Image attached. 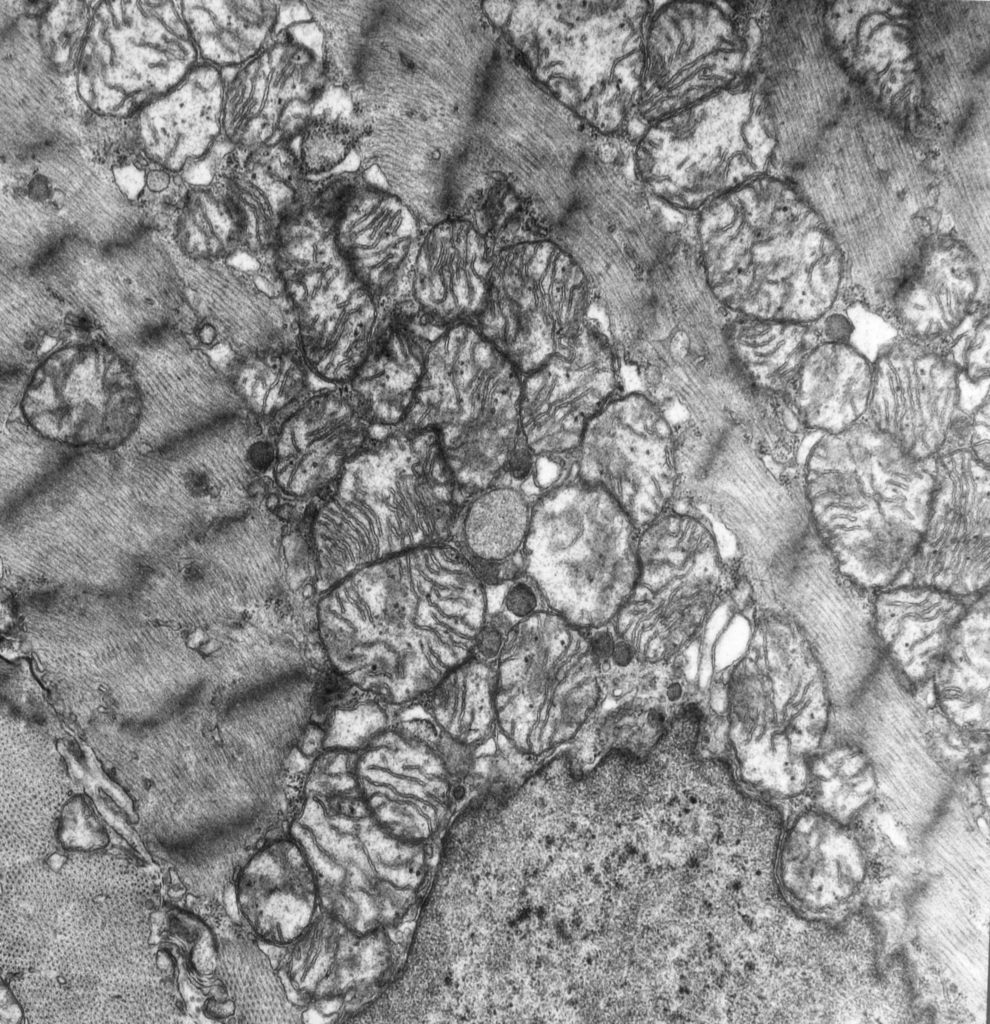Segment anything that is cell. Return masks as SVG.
Returning a JSON list of instances; mask_svg holds the SVG:
<instances>
[{"label": "cell", "mask_w": 990, "mask_h": 1024, "mask_svg": "<svg viewBox=\"0 0 990 1024\" xmlns=\"http://www.w3.org/2000/svg\"><path fill=\"white\" fill-rule=\"evenodd\" d=\"M814 523L838 563L916 541L934 489V458L919 459L861 419L821 433L801 464Z\"/></svg>", "instance_id": "obj_1"}, {"label": "cell", "mask_w": 990, "mask_h": 1024, "mask_svg": "<svg viewBox=\"0 0 990 1024\" xmlns=\"http://www.w3.org/2000/svg\"><path fill=\"white\" fill-rule=\"evenodd\" d=\"M522 374L475 324L447 327L433 341L409 428H431L462 501L500 483L528 452L521 433Z\"/></svg>", "instance_id": "obj_2"}, {"label": "cell", "mask_w": 990, "mask_h": 1024, "mask_svg": "<svg viewBox=\"0 0 990 1024\" xmlns=\"http://www.w3.org/2000/svg\"><path fill=\"white\" fill-rule=\"evenodd\" d=\"M789 213L769 223L698 230L695 248L707 285L730 314L814 324L847 288L845 257L815 217Z\"/></svg>", "instance_id": "obj_3"}, {"label": "cell", "mask_w": 990, "mask_h": 1024, "mask_svg": "<svg viewBox=\"0 0 990 1024\" xmlns=\"http://www.w3.org/2000/svg\"><path fill=\"white\" fill-rule=\"evenodd\" d=\"M638 534L609 495L573 476L533 502L524 576L560 617L602 622L634 589Z\"/></svg>", "instance_id": "obj_4"}, {"label": "cell", "mask_w": 990, "mask_h": 1024, "mask_svg": "<svg viewBox=\"0 0 990 1024\" xmlns=\"http://www.w3.org/2000/svg\"><path fill=\"white\" fill-rule=\"evenodd\" d=\"M270 259L309 371L327 385L349 384L387 309L345 264L327 225L306 211L283 224Z\"/></svg>", "instance_id": "obj_5"}, {"label": "cell", "mask_w": 990, "mask_h": 1024, "mask_svg": "<svg viewBox=\"0 0 990 1024\" xmlns=\"http://www.w3.org/2000/svg\"><path fill=\"white\" fill-rule=\"evenodd\" d=\"M490 241L489 289L475 325L524 375L578 339L590 321L591 287L544 230L507 227Z\"/></svg>", "instance_id": "obj_6"}, {"label": "cell", "mask_w": 990, "mask_h": 1024, "mask_svg": "<svg viewBox=\"0 0 990 1024\" xmlns=\"http://www.w3.org/2000/svg\"><path fill=\"white\" fill-rule=\"evenodd\" d=\"M574 477L609 495L640 530L679 502L677 433L644 391H621L589 421Z\"/></svg>", "instance_id": "obj_7"}, {"label": "cell", "mask_w": 990, "mask_h": 1024, "mask_svg": "<svg viewBox=\"0 0 990 1024\" xmlns=\"http://www.w3.org/2000/svg\"><path fill=\"white\" fill-rule=\"evenodd\" d=\"M620 369L609 336L590 319L574 343L522 375L521 433L542 492L567 479L587 424L622 391Z\"/></svg>", "instance_id": "obj_8"}, {"label": "cell", "mask_w": 990, "mask_h": 1024, "mask_svg": "<svg viewBox=\"0 0 990 1024\" xmlns=\"http://www.w3.org/2000/svg\"><path fill=\"white\" fill-rule=\"evenodd\" d=\"M934 480L918 550L898 584L977 596L990 584L989 464L969 451L938 455Z\"/></svg>", "instance_id": "obj_9"}, {"label": "cell", "mask_w": 990, "mask_h": 1024, "mask_svg": "<svg viewBox=\"0 0 990 1024\" xmlns=\"http://www.w3.org/2000/svg\"><path fill=\"white\" fill-rule=\"evenodd\" d=\"M923 715L922 698L906 689L884 660L850 705L832 709L829 726L855 741L868 757L878 800L949 798L955 782L928 752Z\"/></svg>", "instance_id": "obj_10"}, {"label": "cell", "mask_w": 990, "mask_h": 1024, "mask_svg": "<svg viewBox=\"0 0 990 1024\" xmlns=\"http://www.w3.org/2000/svg\"><path fill=\"white\" fill-rule=\"evenodd\" d=\"M960 408V373L934 345L900 337L873 363L863 419L919 459L936 457Z\"/></svg>", "instance_id": "obj_11"}, {"label": "cell", "mask_w": 990, "mask_h": 1024, "mask_svg": "<svg viewBox=\"0 0 990 1024\" xmlns=\"http://www.w3.org/2000/svg\"><path fill=\"white\" fill-rule=\"evenodd\" d=\"M319 219L345 264L386 309L409 301L423 232L407 206L356 175Z\"/></svg>", "instance_id": "obj_12"}, {"label": "cell", "mask_w": 990, "mask_h": 1024, "mask_svg": "<svg viewBox=\"0 0 990 1024\" xmlns=\"http://www.w3.org/2000/svg\"><path fill=\"white\" fill-rule=\"evenodd\" d=\"M325 61L288 33L244 66L232 83L235 136L244 150L275 147L298 137L323 94Z\"/></svg>", "instance_id": "obj_13"}, {"label": "cell", "mask_w": 990, "mask_h": 1024, "mask_svg": "<svg viewBox=\"0 0 990 1024\" xmlns=\"http://www.w3.org/2000/svg\"><path fill=\"white\" fill-rule=\"evenodd\" d=\"M983 263L952 235H933L882 312L902 338L933 344L985 303Z\"/></svg>", "instance_id": "obj_14"}, {"label": "cell", "mask_w": 990, "mask_h": 1024, "mask_svg": "<svg viewBox=\"0 0 990 1024\" xmlns=\"http://www.w3.org/2000/svg\"><path fill=\"white\" fill-rule=\"evenodd\" d=\"M492 259L493 246L479 226L456 218L436 223L422 234L409 300L444 329L475 324L487 298Z\"/></svg>", "instance_id": "obj_15"}, {"label": "cell", "mask_w": 990, "mask_h": 1024, "mask_svg": "<svg viewBox=\"0 0 990 1024\" xmlns=\"http://www.w3.org/2000/svg\"><path fill=\"white\" fill-rule=\"evenodd\" d=\"M977 596L911 583L874 594L873 623L883 660L910 692L930 686L955 628Z\"/></svg>", "instance_id": "obj_16"}, {"label": "cell", "mask_w": 990, "mask_h": 1024, "mask_svg": "<svg viewBox=\"0 0 990 1024\" xmlns=\"http://www.w3.org/2000/svg\"><path fill=\"white\" fill-rule=\"evenodd\" d=\"M439 327L406 301L388 308L372 346L347 384L366 419L405 422L416 399Z\"/></svg>", "instance_id": "obj_17"}, {"label": "cell", "mask_w": 990, "mask_h": 1024, "mask_svg": "<svg viewBox=\"0 0 990 1024\" xmlns=\"http://www.w3.org/2000/svg\"><path fill=\"white\" fill-rule=\"evenodd\" d=\"M865 873L863 850L847 825L810 808L786 832L779 852V880L801 907L826 910L844 903Z\"/></svg>", "instance_id": "obj_18"}, {"label": "cell", "mask_w": 990, "mask_h": 1024, "mask_svg": "<svg viewBox=\"0 0 990 1024\" xmlns=\"http://www.w3.org/2000/svg\"><path fill=\"white\" fill-rule=\"evenodd\" d=\"M873 363L854 348L821 340L805 358L789 397L811 432L836 434L866 414Z\"/></svg>", "instance_id": "obj_19"}, {"label": "cell", "mask_w": 990, "mask_h": 1024, "mask_svg": "<svg viewBox=\"0 0 990 1024\" xmlns=\"http://www.w3.org/2000/svg\"><path fill=\"white\" fill-rule=\"evenodd\" d=\"M532 505L521 489L500 483L461 505L453 533L458 538L455 545L472 561L487 585L506 582L521 573Z\"/></svg>", "instance_id": "obj_20"}, {"label": "cell", "mask_w": 990, "mask_h": 1024, "mask_svg": "<svg viewBox=\"0 0 990 1024\" xmlns=\"http://www.w3.org/2000/svg\"><path fill=\"white\" fill-rule=\"evenodd\" d=\"M989 590L968 606L931 680L935 704L958 726L990 732Z\"/></svg>", "instance_id": "obj_21"}, {"label": "cell", "mask_w": 990, "mask_h": 1024, "mask_svg": "<svg viewBox=\"0 0 990 1024\" xmlns=\"http://www.w3.org/2000/svg\"><path fill=\"white\" fill-rule=\"evenodd\" d=\"M726 338L738 369L755 389L787 397L805 358L821 341L814 324L738 315L731 316Z\"/></svg>", "instance_id": "obj_22"}, {"label": "cell", "mask_w": 990, "mask_h": 1024, "mask_svg": "<svg viewBox=\"0 0 990 1024\" xmlns=\"http://www.w3.org/2000/svg\"><path fill=\"white\" fill-rule=\"evenodd\" d=\"M805 795L813 809L848 825L878 801L873 767L861 747L828 727L819 746L807 756Z\"/></svg>", "instance_id": "obj_23"}, {"label": "cell", "mask_w": 990, "mask_h": 1024, "mask_svg": "<svg viewBox=\"0 0 990 1024\" xmlns=\"http://www.w3.org/2000/svg\"><path fill=\"white\" fill-rule=\"evenodd\" d=\"M226 368L237 400L254 419L290 413L311 391L312 374L295 346L236 357Z\"/></svg>", "instance_id": "obj_24"}, {"label": "cell", "mask_w": 990, "mask_h": 1024, "mask_svg": "<svg viewBox=\"0 0 990 1024\" xmlns=\"http://www.w3.org/2000/svg\"><path fill=\"white\" fill-rule=\"evenodd\" d=\"M814 325L821 340L846 344L872 363L901 337L882 311L849 290Z\"/></svg>", "instance_id": "obj_25"}, {"label": "cell", "mask_w": 990, "mask_h": 1024, "mask_svg": "<svg viewBox=\"0 0 990 1024\" xmlns=\"http://www.w3.org/2000/svg\"><path fill=\"white\" fill-rule=\"evenodd\" d=\"M924 702L923 734L935 763L954 782L989 760V735L964 729L935 704L931 687L918 694Z\"/></svg>", "instance_id": "obj_26"}, {"label": "cell", "mask_w": 990, "mask_h": 1024, "mask_svg": "<svg viewBox=\"0 0 990 1024\" xmlns=\"http://www.w3.org/2000/svg\"><path fill=\"white\" fill-rule=\"evenodd\" d=\"M933 344L966 379L977 383L988 381V303L978 305L953 331Z\"/></svg>", "instance_id": "obj_27"}, {"label": "cell", "mask_w": 990, "mask_h": 1024, "mask_svg": "<svg viewBox=\"0 0 990 1024\" xmlns=\"http://www.w3.org/2000/svg\"><path fill=\"white\" fill-rule=\"evenodd\" d=\"M361 135L344 119L317 115L299 134L300 153L294 157L301 170L309 173L326 172L345 158Z\"/></svg>", "instance_id": "obj_28"}, {"label": "cell", "mask_w": 990, "mask_h": 1024, "mask_svg": "<svg viewBox=\"0 0 990 1024\" xmlns=\"http://www.w3.org/2000/svg\"><path fill=\"white\" fill-rule=\"evenodd\" d=\"M521 578V577H520ZM513 580L504 596V606L512 615L526 618L533 614L538 605V592L529 581Z\"/></svg>", "instance_id": "obj_29"}, {"label": "cell", "mask_w": 990, "mask_h": 1024, "mask_svg": "<svg viewBox=\"0 0 990 1024\" xmlns=\"http://www.w3.org/2000/svg\"><path fill=\"white\" fill-rule=\"evenodd\" d=\"M502 634L495 625H483L475 635V647L484 659L494 658L500 651Z\"/></svg>", "instance_id": "obj_30"}, {"label": "cell", "mask_w": 990, "mask_h": 1024, "mask_svg": "<svg viewBox=\"0 0 990 1024\" xmlns=\"http://www.w3.org/2000/svg\"><path fill=\"white\" fill-rule=\"evenodd\" d=\"M274 457L273 447L265 441L253 443L247 452L249 464L258 471L266 470L272 464Z\"/></svg>", "instance_id": "obj_31"}, {"label": "cell", "mask_w": 990, "mask_h": 1024, "mask_svg": "<svg viewBox=\"0 0 990 1024\" xmlns=\"http://www.w3.org/2000/svg\"><path fill=\"white\" fill-rule=\"evenodd\" d=\"M346 690L344 680L337 674H327L318 689L319 700L324 705L340 698L341 693Z\"/></svg>", "instance_id": "obj_32"}, {"label": "cell", "mask_w": 990, "mask_h": 1024, "mask_svg": "<svg viewBox=\"0 0 990 1024\" xmlns=\"http://www.w3.org/2000/svg\"><path fill=\"white\" fill-rule=\"evenodd\" d=\"M56 344V339L51 336H45L39 344L38 353L45 354L49 352Z\"/></svg>", "instance_id": "obj_33"}, {"label": "cell", "mask_w": 990, "mask_h": 1024, "mask_svg": "<svg viewBox=\"0 0 990 1024\" xmlns=\"http://www.w3.org/2000/svg\"><path fill=\"white\" fill-rule=\"evenodd\" d=\"M266 505H267L269 510H277V508L279 506V499L275 495H270L266 499Z\"/></svg>", "instance_id": "obj_34"}]
</instances>
